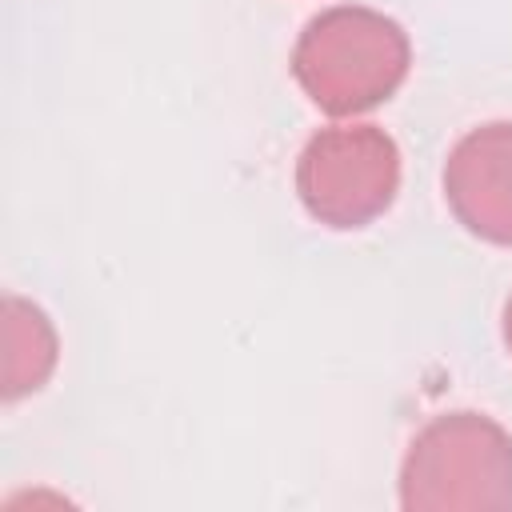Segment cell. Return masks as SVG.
<instances>
[{"instance_id":"obj_6","label":"cell","mask_w":512,"mask_h":512,"mask_svg":"<svg viewBox=\"0 0 512 512\" xmlns=\"http://www.w3.org/2000/svg\"><path fill=\"white\" fill-rule=\"evenodd\" d=\"M504 344H508V352H512V296H508V304H504Z\"/></svg>"},{"instance_id":"obj_2","label":"cell","mask_w":512,"mask_h":512,"mask_svg":"<svg viewBox=\"0 0 512 512\" xmlns=\"http://www.w3.org/2000/svg\"><path fill=\"white\" fill-rule=\"evenodd\" d=\"M400 504L412 512L512 508V436L484 412L432 416L404 452Z\"/></svg>"},{"instance_id":"obj_5","label":"cell","mask_w":512,"mask_h":512,"mask_svg":"<svg viewBox=\"0 0 512 512\" xmlns=\"http://www.w3.org/2000/svg\"><path fill=\"white\" fill-rule=\"evenodd\" d=\"M56 328L32 300L8 292L4 296V400H20L56 368Z\"/></svg>"},{"instance_id":"obj_1","label":"cell","mask_w":512,"mask_h":512,"mask_svg":"<svg viewBox=\"0 0 512 512\" xmlns=\"http://www.w3.org/2000/svg\"><path fill=\"white\" fill-rule=\"evenodd\" d=\"M408 32L364 4H336L312 16L292 48V76L328 116H356L384 104L408 76Z\"/></svg>"},{"instance_id":"obj_4","label":"cell","mask_w":512,"mask_h":512,"mask_svg":"<svg viewBox=\"0 0 512 512\" xmlns=\"http://www.w3.org/2000/svg\"><path fill=\"white\" fill-rule=\"evenodd\" d=\"M452 216L488 244H512V120H488L456 140L444 160Z\"/></svg>"},{"instance_id":"obj_3","label":"cell","mask_w":512,"mask_h":512,"mask_svg":"<svg viewBox=\"0 0 512 512\" xmlns=\"http://www.w3.org/2000/svg\"><path fill=\"white\" fill-rule=\"evenodd\" d=\"M400 188V148L376 124L320 128L296 160V196L328 228L372 224Z\"/></svg>"}]
</instances>
